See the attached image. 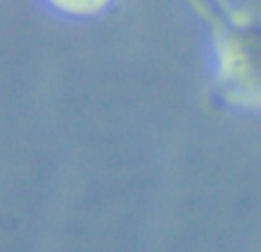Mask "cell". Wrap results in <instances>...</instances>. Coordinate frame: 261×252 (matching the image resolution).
I'll use <instances>...</instances> for the list:
<instances>
[{
	"mask_svg": "<svg viewBox=\"0 0 261 252\" xmlns=\"http://www.w3.org/2000/svg\"><path fill=\"white\" fill-rule=\"evenodd\" d=\"M218 81L241 104H261V16L225 14L216 28Z\"/></svg>",
	"mask_w": 261,
	"mask_h": 252,
	"instance_id": "obj_1",
	"label": "cell"
},
{
	"mask_svg": "<svg viewBox=\"0 0 261 252\" xmlns=\"http://www.w3.org/2000/svg\"><path fill=\"white\" fill-rule=\"evenodd\" d=\"M58 9L62 12H69V14H87V12H94L99 9L103 3L108 0H50Z\"/></svg>",
	"mask_w": 261,
	"mask_h": 252,
	"instance_id": "obj_2",
	"label": "cell"
}]
</instances>
